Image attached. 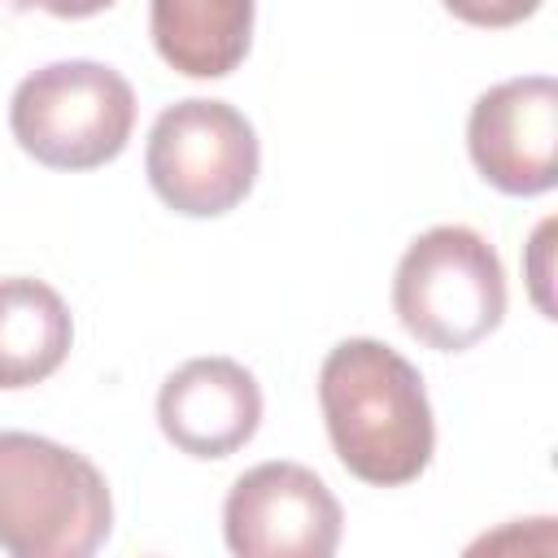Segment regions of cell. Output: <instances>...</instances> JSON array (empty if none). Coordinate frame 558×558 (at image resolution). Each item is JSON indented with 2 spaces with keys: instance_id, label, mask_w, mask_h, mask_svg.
Wrapping results in <instances>:
<instances>
[{
  "instance_id": "ba28073f",
  "label": "cell",
  "mask_w": 558,
  "mask_h": 558,
  "mask_svg": "<svg viewBox=\"0 0 558 558\" xmlns=\"http://www.w3.org/2000/svg\"><path fill=\"white\" fill-rule=\"evenodd\" d=\"M157 427L187 458H231L262 427V384L235 357H187L161 379Z\"/></svg>"
},
{
  "instance_id": "52a82bcc",
  "label": "cell",
  "mask_w": 558,
  "mask_h": 558,
  "mask_svg": "<svg viewBox=\"0 0 558 558\" xmlns=\"http://www.w3.org/2000/svg\"><path fill=\"white\" fill-rule=\"evenodd\" d=\"M466 153L501 196H545L558 183V83L519 74L475 96Z\"/></svg>"
},
{
  "instance_id": "3957f363",
  "label": "cell",
  "mask_w": 558,
  "mask_h": 558,
  "mask_svg": "<svg viewBox=\"0 0 558 558\" xmlns=\"http://www.w3.org/2000/svg\"><path fill=\"white\" fill-rule=\"evenodd\" d=\"M397 323L436 353H466L506 318V270L497 248L462 222L410 240L392 275Z\"/></svg>"
},
{
  "instance_id": "7a4b0ae2",
  "label": "cell",
  "mask_w": 558,
  "mask_h": 558,
  "mask_svg": "<svg viewBox=\"0 0 558 558\" xmlns=\"http://www.w3.org/2000/svg\"><path fill=\"white\" fill-rule=\"evenodd\" d=\"M113 532L100 466L48 436L0 432V549L13 558H92Z\"/></svg>"
},
{
  "instance_id": "7c38bea8",
  "label": "cell",
  "mask_w": 558,
  "mask_h": 558,
  "mask_svg": "<svg viewBox=\"0 0 558 558\" xmlns=\"http://www.w3.org/2000/svg\"><path fill=\"white\" fill-rule=\"evenodd\" d=\"M549 231H554V222H541L536 235H532V257H536L532 262V296H536L545 318H554V301H549V288H545L549 283V262H545L549 257Z\"/></svg>"
},
{
  "instance_id": "277c9868",
  "label": "cell",
  "mask_w": 558,
  "mask_h": 558,
  "mask_svg": "<svg viewBox=\"0 0 558 558\" xmlns=\"http://www.w3.org/2000/svg\"><path fill=\"white\" fill-rule=\"evenodd\" d=\"M9 131L48 170L109 166L135 131V87L105 61H48L13 87Z\"/></svg>"
},
{
  "instance_id": "5b68a950",
  "label": "cell",
  "mask_w": 558,
  "mask_h": 558,
  "mask_svg": "<svg viewBox=\"0 0 558 558\" xmlns=\"http://www.w3.org/2000/svg\"><path fill=\"white\" fill-rule=\"evenodd\" d=\"M262 144L253 122L209 96L174 100L144 144V174L157 201L183 218H222L257 183Z\"/></svg>"
},
{
  "instance_id": "8992f818",
  "label": "cell",
  "mask_w": 558,
  "mask_h": 558,
  "mask_svg": "<svg viewBox=\"0 0 558 558\" xmlns=\"http://www.w3.org/2000/svg\"><path fill=\"white\" fill-rule=\"evenodd\" d=\"M340 532L336 493L301 462H257L222 501V536L235 558H331Z\"/></svg>"
},
{
  "instance_id": "8fae6325",
  "label": "cell",
  "mask_w": 558,
  "mask_h": 558,
  "mask_svg": "<svg viewBox=\"0 0 558 558\" xmlns=\"http://www.w3.org/2000/svg\"><path fill=\"white\" fill-rule=\"evenodd\" d=\"M458 22L466 26H480V31H506V26H519L527 22L541 0H440Z\"/></svg>"
},
{
  "instance_id": "4fadbf2b",
  "label": "cell",
  "mask_w": 558,
  "mask_h": 558,
  "mask_svg": "<svg viewBox=\"0 0 558 558\" xmlns=\"http://www.w3.org/2000/svg\"><path fill=\"white\" fill-rule=\"evenodd\" d=\"M44 13L52 17H65V22H78V17H96L105 9H113L118 0H35Z\"/></svg>"
},
{
  "instance_id": "5bb4252c",
  "label": "cell",
  "mask_w": 558,
  "mask_h": 558,
  "mask_svg": "<svg viewBox=\"0 0 558 558\" xmlns=\"http://www.w3.org/2000/svg\"><path fill=\"white\" fill-rule=\"evenodd\" d=\"M35 0H0V17H17V13H26Z\"/></svg>"
},
{
  "instance_id": "9c48e42d",
  "label": "cell",
  "mask_w": 558,
  "mask_h": 558,
  "mask_svg": "<svg viewBox=\"0 0 558 558\" xmlns=\"http://www.w3.org/2000/svg\"><path fill=\"white\" fill-rule=\"evenodd\" d=\"M257 0H148L157 57L183 78H227L253 48Z\"/></svg>"
},
{
  "instance_id": "30bf717a",
  "label": "cell",
  "mask_w": 558,
  "mask_h": 558,
  "mask_svg": "<svg viewBox=\"0 0 558 558\" xmlns=\"http://www.w3.org/2000/svg\"><path fill=\"white\" fill-rule=\"evenodd\" d=\"M74 344V318L44 279H0V392L35 388L61 371Z\"/></svg>"
},
{
  "instance_id": "6da1fadb",
  "label": "cell",
  "mask_w": 558,
  "mask_h": 558,
  "mask_svg": "<svg viewBox=\"0 0 558 558\" xmlns=\"http://www.w3.org/2000/svg\"><path fill=\"white\" fill-rule=\"evenodd\" d=\"M318 405L340 466L375 488L414 484L436 453L427 384L410 357L371 336L340 340L318 366Z\"/></svg>"
}]
</instances>
